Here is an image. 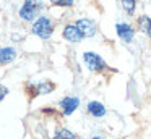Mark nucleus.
Returning <instances> with one entry per match:
<instances>
[{
  "label": "nucleus",
  "mask_w": 151,
  "mask_h": 139,
  "mask_svg": "<svg viewBox=\"0 0 151 139\" xmlns=\"http://www.w3.org/2000/svg\"><path fill=\"white\" fill-rule=\"evenodd\" d=\"M83 63L86 65V68L91 73H96V74L104 76V78H109L112 73H117V70H112L104 61V58L99 53H96V52H85L83 53Z\"/></svg>",
  "instance_id": "nucleus-1"
},
{
  "label": "nucleus",
  "mask_w": 151,
  "mask_h": 139,
  "mask_svg": "<svg viewBox=\"0 0 151 139\" xmlns=\"http://www.w3.org/2000/svg\"><path fill=\"white\" fill-rule=\"evenodd\" d=\"M86 112H88V115H91L93 118H102V116H106L107 110H106L104 103L99 102V100H89L88 105H86Z\"/></svg>",
  "instance_id": "nucleus-9"
},
{
  "label": "nucleus",
  "mask_w": 151,
  "mask_h": 139,
  "mask_svg": "<svg viewBox=\"0 0 151 139\" xmlns=\"http://www.w3.org/2000/svg\"><path fill=\"white\" fill-rule=\"evenodd\" d=\"M91 139H106V138H104V136H93Z\"/></svg>",
  "instance_id": "nucleus-16"
},
{
  "label": "nucleus",
  "mask_w": 151,
  "mask_h": 139,
  "mask_svg": "<svg viewBox=\"0 0 151 139\" xmlns=\"http://www.w3.org/2000/svg\"><path fill=\"white\" fill-rule=\"evenodd\" d=\"M54 29H55V24L49 16H39L31 26V32L42 41L50 39V36L54 34Z\"/></svg>",
  "instance_id": "nucleus-2"
},
{
  "label": "nucleus",
  "mask_w": 151,
  "mask_h": 139,
  "mask_svg": "<svg viewBox=\"0 0 151 139\" xmlns=\"http://www.w3.org/2000/svg\"><path fill=\"white\" fill-rule=\"evenodd\" d=\"M52 6H60V8H68V6H73L75 0H49Z\"/></svg>",
  "instance_id": "nucleus-14"
},
{
  "label": "nucleus",
  "mask_w": 151,
  "mask_h": 139,
  "mask_svg": "<svg viewBox=\"0 0 151 139\" xmlns=\"http://www.w3.org/2000/svg\"><path fill=\"white\" fill-rule=\"evenodd\" d=\"M8 92H10V91H8V87H7V86H2V87H0V99L4 100L5 97H7Z\"/></svg>",
  "instance_id": "nucleus-15"
},
{
  "label": "nucleus",
  "mask_w": 151,
  "mask_h": 139,
  "mask_svg": "<svg viewBox=\"0 0 151 139\" xmlns=\"http://www.w3.org/2000/svg\"><path fill=\"white\" fill-rule=\"evenodd\" d=\"M55 91V84L52 81H41V83H28L24 86V92H26L28 102H33L37 96H47V94Z\"/></svg>",
  "instance_id": "nucleus-3"
},
{
  "label": "nucleus",
  "mask_w": 151,
  "mask_h": 139,
  "mask_svg": "<svg viewBox=\"0 0 151 139\" xmlns=\"http://www.w3.org/2000/svg\"><path fill=\"white\" fill-rule=\"evenodd\" d=\"M62 37L65 39V41L72 42V44H78V42H81L83 39H85V36H83V32L80 31V28L75 23H68V24L63 26Z\"/></svg>",
  "instance_id": "nucleus-6"
},
{
  "label": "nucleus",
  "mask_w": 151,
  "mask_h": 139,
  "mask_svg": "<svg viewBox=\"0 0 151 139\" xmlns=\"http://www.w3.org/2000/svg\"><path fill=\"white\" fill-rule=\"evenodd\" d=\"M115 32H117L119 39H120L122 42L130 44V42L133 41L135 34H137V29L132 24H128V23H117V24H115Z\"/></svg>",
  "instance_id": "nucleus-7"
},
{
  "label": "nucleus",
  "mask_w": 151,
  "mask_h": 139,
  "mask_svg": "<svg viewBox=\"0 0 151 139\" xmlns=\"http://www.w3.org/2000/svg\"><path fill=\"white\" fill-rule=\"evenodd\" d=\"M17 55L18 52L13 47H2V50H0V63H2V66L12 63L17 58Z\"/></svg>",
  "instance_id": "nucleus-11"
},
{
  "label": "nucleus",
  "mask_w": 151,
  "mask_h": 139,
  "mask_svg": "<svg viewBox=\"0 0 151 139\" xmlns=\"http://www.w3.org/2000/svg\"><path fill=\"white\" fill-rule=\"evenodd\" d=\"M137 28L140 32H143L145 36L151 39V18L148 15H140L137 18Z\"/></svg>",
  "instance_id": "nucleus-10"
},
{
  "label": "nucleus",
  "mask_w": 151,
  "mask_h": 139,
  "mask_svg": "<svg viewBox=\"0 0 151 139\" xmlns=\"http://www.w3.org/2000/svg\"><path fill=\"white\" fill-rule=\"evenodd\" d=\"M122 3V10L127 13L128 16L135 15V8H137V0H120Z\"/></svg>",
  "instance_id": "nucleus-13"
},
{
  "label": "nucleus",
  "mask_w": 151,
  "mask_h": 139,
  "mask_svg": "<svg viewBox=\"0 0 151 139\" xmlns=\"http://www.w3.org/2000/svg\"><path fill=\"white\" fill-rule=\"evenodd\" d=\"M50 139H76V136L67 128H57L55 134H54Z\"/></svg>",
  "instance_id": "nucleus-12"
},
{
  "label": "nucleus",
  "mask_w": 151,
  "mask_h": 139,
  "mask_svg": "<svg viewBox=\"0 0 151 139\" xmlns=\"http://www.w3.org/2000/svg\"><path fill=\"white\" fill-rule=\"evenodd\" d=\"M80 107V99L76 96H65L60 99L59 102V108L62 112L63 116H70L76 112V108Z\"/></svg>",
  "instance_id": "nucleus-5"
},
{
  "label": "nucleus",
  "mask_w": 151,
  "mask_h": 139,
  "mask_svg": "<svg viewBox=\"0 0 151 139\" xmlns=\"http://www.w3.org/2000/svg\"><path fill=\"white\" fill-rule=\"evenodd\" d=\"M42 2L41 0H24L23 5H21L20 11H18V15H20V18L23 19V21H36L37 18H39V11L42 10Z\"/></svg>",
  "instance_id": "nucleus-4"
},
{
  "label": "nucleus",
  "mask_w": 151,
  "mask_h": 139,
  "mask_svg": "<svg viewBox=\"0 0 151 139\" xmlns=\"http://www.w3.org/2000/svg\"><path fill=\"white\" fill-rule=\"evenodd\" d=\"M75 24L80 28V31L83 32L85 37H93L98 32V24L96 21H93L91 18H80L75 21Z\"/></svg>",
  "instance_id": "nucleus-8"
}]
</instances>
